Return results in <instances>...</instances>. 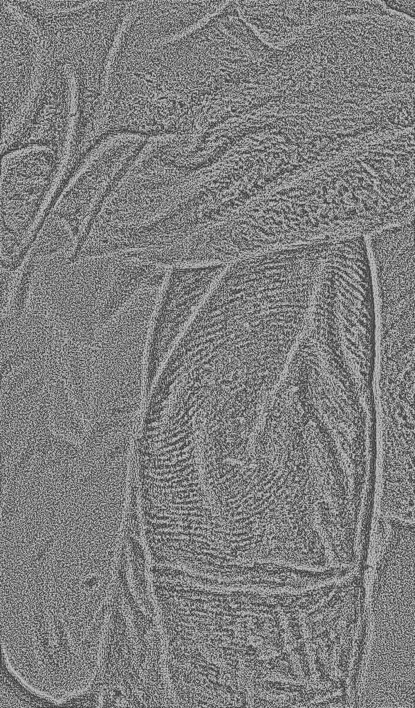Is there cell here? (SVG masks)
<instances>
[{"instance_id":"1","label":"cell","mask_w":415,"mask_h":708,"mask_svg":"<svg viewBox=\"0 0 415 708\" xmlns=\"http://www.w3.org/2000/svg\"><path fill=\"white\" fill-rule=\"evenodd\" d=\"M268 343L247 319L197 317L183 333L163 372L184 387L214 400L234 401L263 394Z\"/></svg>"},{"instance_id":"2","label":"cell","mask_w":415,"mask_h":708,"mask_svg":"<svg viewBox=\"0 0 415 708\" xmlns=\"http://www.w3.org/2000/svg\"><path fill=\"white\" fill-rule=\"evenodd\" d=\"M62 161L55 151L40 145L29 146L1 158L3 246L21 250L53 192Z\"/></svg>"},{"instance_id":"3","label":"cell","mask_w":415,"mask_h":708,"mask_svg":"<svg viewBox=\"0 0 415 708\" xmlns=\"http://www.w3.org/2000/svg\"><path fill=\"white\" fill-rule=\"evenodd\" d=\"M104 140L106 146L67 188L50 214L77 237L74 253L87 242L104 203L129 174L148 138L125 132Z\"/></svg>"},{"instance_id":"4","label":"cell","mask_w":415,"mask_h":708,"mask_svg":"<svg viewBox=\"0 0 415 708\" xmlns=\"http://www.w3.org/2000/svg\"><path fill=\"white\" fill-rule=\"evenodd\" d=\"M227 264L169 266L147 341L146 390L148 393L170 353Z\"/></svg>"},{"instance_id":"5","label":"cell","mask_w":415,"mask_h":708,"mask_svg":"<svg viewBox=\"0 0 415 708\" xmlns=\"http://www.w3.org/2000/svg\"><path fill=\"white\" fill-rule=\"evenodd\" d=\"M385 3L391 8L405 12L411 17L414 16V1H388Z\"/></svg>"},{"instance_id":"6","label":"cell","mask_w":415,"mask_h":708,"mask_svg":"<svg viewBox=\"0 0 415 708\" xmlns=\"http://www.w3.org/2000/svg\"><path fill=\"white\" fill-rule=\"evenodd\" d=\"M326 203H333V199L330 198V197L326 199Z\"/></svg>"},{"instance_id":"7","label":"cell","mask_w":415,"mask_h":708,"mask_svg":"<svg viewBox=\"0 0 415 708\" xmlns=\"http://www.w3.org/2000/svg\"><path fill=\"white\" fill-rule=\"evenodd\" d=\"M283 303H284V302H283ZM281 305H282V304H281ZM280 305H279V306H280ZM278 307H277V308H278ZM276 309H277V308H276ZM275 310H274V311H275ZM272 312H273V311H272ZM272 312H271V313H270V314L273 315V313H272Z\"/></svg>"}]
</instances>
